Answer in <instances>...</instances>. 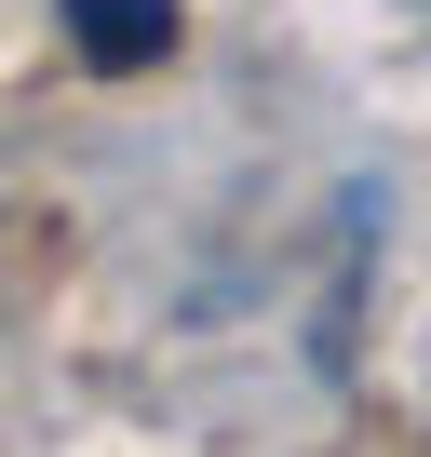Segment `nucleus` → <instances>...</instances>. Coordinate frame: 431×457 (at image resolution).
<instances>
[{
	"instance_id": "f257e3e1",
	"label": "nucleus",
	"mask_w": 431,
	"mask_h": 457,
	"mask_svg": "<svg viewBox=\"0 0 431 457\" xmlns=\"http://www.w3.org/2000/svg\"><path fill=\"white\" fill-rule=\"evenodd\" d=\"M81 68H162L175 54V0H55Z\"/></svg>"
},
{
	"instance_id": "f03ea898",
	"label": "nucleus",
	"mask_w": 431,
	"mask_h": 457,
	"mask_svg": "<svg viewBox=\"0 0 431 457\" xmlns=\"http://www.w3.org/2000/svg\"><path fill=\"white\" fill-rule=\"evenodd\" d=\"M377 228H391V202H377V188H337V270H324V337H310L324 377L351 363V310H364V256H377Z\"/></svg>"
}]
</instances>
